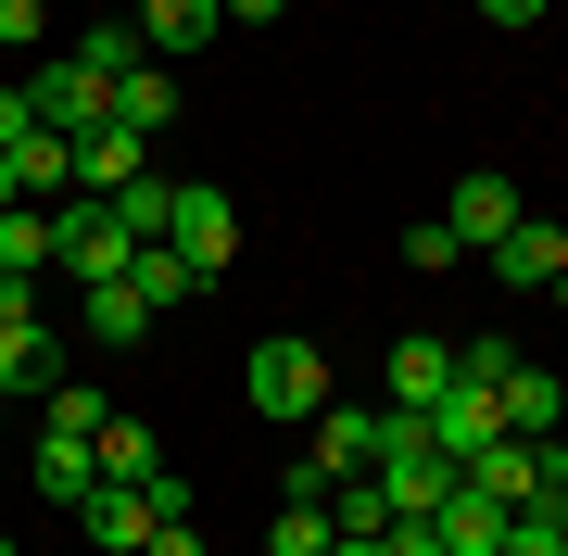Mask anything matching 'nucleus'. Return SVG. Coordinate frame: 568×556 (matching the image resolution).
I'll return each instance as SVG.
<instances>
[{"instance_id":"nucleus-1","label":"nucleus","mask_w":568,"mask_h":556,"mask_svg":"<svg viewBox=\"0 0 568 556\" xmlns=\"http://www.w3.org/2000/svg\"><path fill=\"white\" fill-rule=\"evenodd\" d=\"M241 405H253V417H278V431H304V417L328 405V354H316L304 330L253 342V367H241Z\"/></svg>"},{"instance_id":"nucleus-2","label":"nucleus","mask_w":568,"mask_h":556,"mask_svg":"<svg viewBox=\"0 0 568 556\" xmlns=\"http://www.w3.org/2000/svg\"><path fill=\"white\" fill-rule=\"evenodd\" d=\"M126 253H140V228H126L114 203H89V190H77V203H51V266L77 279V291L126 279Z\"/></svg>"},{"instance_id":"nucleus-3","label":"nucleus","mask_w":568,"mask_h":556,"mask_svg":"<svg viewBox=\"0 0 568 556\" xmlns=\"http://www.w3.org/2000/svg\"><path fill=\"white\" fill-rule=\"evenodd\" d=\"M164 241H178L190 253V279H227V266H241V203H227V190L215 178H178V203H164Z\"/></svg>"},{"instance_id":"nucleus-4","label":"nucleus","mask_w":568,"mask_h":556,"mask_svg":"<svg viewBox=\"0 0 568 556\" xmlns=\"http://www.w3.org/2000/svg\"><path fill=\"white\" fill-rule=\"evenodd\" d=\"M366 481H379V494H392V518H429V506L455 494V455L429 443V431H417L405 405H392V431H379V468H366Z\"/></svg>"},{"instance_id":"nucleus-5","label":"nucleus","mask_w":568,"mask_h":556,"mask_svg":"<svg viewBox=\"0 0 568 556\" xmlns=\"http://www.w3.org/2000/svg\"><path fill=\"white\" fill-rule=\"evenodd\" d=\"M26 102H39V127H51V140H89V127H102V114H114V89H102V77H89V63H77V51H51V63H39V77H26Z\"/></svg>"},{"instance_id":"nucleus-6","label":"nucleus","mask_w":568,"mask_h":556,"mask_svg":"<svg viewBox=\"0 0 568 556\" xmlns=\"http://www.w3.org/2000/svg\"><path fill=\"white\" fill-rule=\"evenodd\" d=\"M379 431H392V405H316V455H304L316 494H328V481H366V468H379Z\"/></svg>"},{"instance_id":"nucleus-7","label":"nucleus","mask_w":568,"mask_h":556,"mask_svg":"<svg viewBox=\"0 0 568 556\" xmlns=\"http://www.w3.org/2000/svg\"><path fill=\"white\" fill-rule=\"evenodd\" d=\"M77 532H89V556H140L164 518H152L140 481H89V494H77Z\"/></svg>"},{"instance_id":"nucleus-8","label":"nucleus","mask_w":568,"mask_h":556,"mask_svg":"<svg viewBox=\"0 0 568 556\" xmlns=\"http://www.w3.org/2000/svg\"><path fill=\"white\" fill-rule=\"evenodd\" d=\"M63 380V342L39 330V304H0V405L13 392H51Z\"/></svg>"},{"instance_id":"nucleus-9","label":"nucleus","mask_w":568,"mask_h":556,"mask_svg":"<svg viewBox=\"0 0 568 556\" xmlns=\"http://www.w3.org/2000/svg\"><path fill=\"white\" fill-rule=\"evenodd\" d=\"M63 152H77V190H89V203H114V190L126 178H152V140H140V127H89V140H63Z\"/></svg>"},{"instance_id":"nucleus-10","label":"nucleus","mask_w":568,"mask_h":556,"mask_svg":"<svg viewBox=\"0 0 568 556\" xmlns=\"http://www.w3.org/2000/svg\"><path fill=\"white\" fill-rule=\"evenodd\" d=\"M556 266H568V228L556 215H518L506 241H493V279L506 291H556Z\"/></svg>"},{"instance_id":"nucleus-11","label":"nucleus","mask_w":568,"mask_h":556,"mask_svg":"<svg viewBox=\"0 0 568 556\" xmlns=\"http://www.w3.org/2000/svg\"><path fill=\"white\" fill-rule=\"evenodd\" d=\"M417 431H429V443H443V455H455V468H467V455H480L493 431H506V405H493V392H480V380H455V392H443V405H429V417H417Z\"/></svg>"},{"instance_id":"nucleus-12","label":"nucleus","mask_w":568,"mask_h":556,"mask_svg":"<svg viewBox=\"0 0 568 556\" xmlns=\"http://www.w3.org/2000/svg\"><path fill=\"white\" fill-rule=\"evenodd\" d=\"M530 203H518V190L506 178H455V203H443V228H455V241L467 253H493V241H506V228H518Z\"/></svg>"},{"instance_id":"nucleus-13","label":"nucleus","mask_w":568,"mask_h":556,"mask_svg":"<svg viewBox=\"0 0 568 556\" xmlns=\"http://www.w3.org/2000/svg\"><path fill=\"white\" fill-rule=\"evenodd\" d=\"M506 518H518V506H493V494L455 481V494L429 506V532H443V556H506Z\"/></svg>"},{"instance_id":"nucleus-14","label":"nucleus","mask_w":568,"mask_h":556,"mask_svg":"<svg viewBox=\"0 0 568 556\" xmlns=\"http://www.w3.org/2000/svg\"><path fill=\"white\" fill-rule=\"evenodd\" d=\"M493 405H506V431H518V443H544L568 392H556V367H530V354H506V380H493Z\"/></svg>"},{"instance_id":"nucleus-15","label":"nucleus","mask_w":568,"mask_h":556,"mask_svg":"<svg viewBox=\"0 0 568 556\" xmlns=\"http://www.w3.org/2000/svg\"><path fill=\"white\" fill-rule=\"evenodd\" d=\"M26 481H39V494H51V506H77V494H89V481H102V455H89L77 431H39V443H26Z\"/></svg>"},{"instance_id":"nucleus-16","label":"nucleus","mask_w":568,"mask_h":556,"mask_svg":"<svg viewBox=\"0 0 568 556\" xmlns=\"http://www.w3.org/2000/svg\"><path fill=\"white\" fill-rule=\"evenodd\" d=\"M443 392H455V342H392V405L429 417Z\"/></svg>"},{"instance_id":"nucleus-17","label":"nucleus","mask_w":568,"mask_h":556,"mask_svg":"<svg viewBox=\"0 0 568 556\" xmlns=\"http://www.w3.org/2000/svg\"><path fill=\"white\" fill-rule=\"evenodd\" d=\"M126 291H140L152 316H164V304H203V279H190V253H178V241H140V253H126Z\"/></svg>"},{"instance_id":"nucleus-18","label":"nucleus","mask_w":568,"mask_h":556,"mask_svg":"<svg viewBox=\"0 0 568 556\" xmlns=\"http://www.w3.org/2000/svg\"><path fill=\"white\" fill-rule=\"evenodd\" d=\"M0 279H13V291L51 279V203H13V215H0Z\"/></svg>"},{"instance_id":"nucleus-19","label":"nucleus","mask_w":568,"mask_h":556,"mask_svg":"<svg viewBox=\"0 0 568 556\" xmlns=\"http://www.w3.org/2000/svg\"><path fill=\"white\" fill-rule=\"evenodd\" d=\"M455 481H467V494H493V506H530V443H518V431H493Z\"/></svg>"},{"instance_id":"nucleus-20","label":"nucleus","mask_w":568,"mask_h":556,"mask_svg":"<svg viewBox=\"0 0 568 556\" xmlns=\"http://www.w3.org/2000/svg\"><path fill=\"white\" fill-rule=\"evenodd\" d=\"M215 26H227L215 0H140V39H152V51H203Z\"/></svg>"},{"instance_id":"nucleus-21","label":"nucleus","mask_w":568,"mask_h":556,"mask_svg":"<svg viewBox=\"0 0 568 556\" xmlns=\"http://www.w3.org/2000/svg\"><path fill=\"white\" fill-rule=\"evenodd\" d=\"M89 455H102V481H164V443L140 431V417H102V443H89Z\"/></svg>"},{"instance_id":"nucleus-22","label":"nucleus","mask_w":568,"mask_h":556,"mask_svg":"<svg viewBox=\"0 0 568 556\" xmlns=\"http://www.w3.org/2000/svg\"><path fill=\"white\" fill-rule=\"evenodd\" d=\"M342 532H328V494H291L278 518H265V556H328Z\"/></svg>"},{"instance_id":"nucleus-23","label":"nucleus","mask_w":568,"mask_h":556,"mask_svg":"<svg viewBox=\"0 0 568 556\" xmlns=\"http://www.w3.org/2000/svg\"><path fill=\"white\" fill-rule=\"evenodd\" d=\"M102 417H114V405H102V380H51V392H39V431H77V443H102Z\"/></svg>"},{"instance_id":"nucleus-24","label":"nucleus","mask_w":568,"mask_h":556,"mask_svg":"<svg viewBox=\"0 0 568 556\" xmlns=\"http://www.w3.org/2000/svg\"><path fill=\"white\" fill-rule=\"evenodd\" d=\"M328 532H342V544H379L392 532V494H379V481H328Z\"/></svg>"},{"instance_id":"nucleus-25","label":"nucleus","mask_w":568,"mask_h":556,"mask_svg":"<svg viewBox=\"0 0 568 556\" xmlns=\"http://www.w3.org/2000/svg\"><path fill=\"white\" fill-rule=\"evenodd\" d=\"M140 330H152V304H140L126 279H102V291H89V342H102V354H126Z\"/></svg>"},{"instance_id":"nucleus-26","label":"nucleus","mask_w":568,"mask_h":556,"mask_svg":"<svg viewBox=\"0 0 568 556\" xmlns=\"http://www.w3.org/2000/svg\"><path fill=\"white\" fill-rule=\"evenodd\" d=\"M114 127H140V140H164V127H178V77H152V63H140V77L114 89Z\"/></svg>"},{"instance_id":"nucleus-27","label":"nucleus","mask_w":568,"mask_h":556,"mask_svg":"<svg viewBox=\"0 0 568 556\" xmlns=\"http://www.w3.org/2000/svg\"><path fill=\"white\" fill-rule=\"evenodd\" d=\"M506 556H568V506H518L506 518Z\"/></svg>"},{"instance_id":"nucleus-28","label":"nucleus","mask_w":568,"mask_h":556,"mask_svg":"<svg viewBox=\"0 0 568 556\" xmlns=\"http://www.w3.org/2000/svg\"><path fill=\"white\" fill-rule=\"evenodd\" d=\"M164 203H178V178H126V190H114V215L140 228V241H164Z\"/></svg>"},{"instance_id":"nucleus-29","label":"nucleus","mask_w":568,"mask_h":556,"mask_svg":"<svg viewBox=\"0 0 568 556\" xmlns=\"http://www.w3.org/2000/svg\"><path fill=\"white\" fill-rule=\"evenodd\" d=\"M405 266H429V279H443V266H467V241H455L443 215H417V228H405Z\"/></svg>"},{"instance_id":"nucleus-30","label":"nucleus","mask_w":568,"mask_h":556,"mask_svg":"<svg viewBox=\"0 0 568 556\" xmlns=\"http://www.w3.org/2000/svg\"><path fill=\"white\" fill-rule=\"evenodd\" d=\"M39 26H51V0H0V51H39Z\"/></svg>"},{"instance_id":"nucleus-31","label":"nucleus","mask_w":568,"mask_h":556,"mask_svg":"<svg viewBox=\"0 0 568 556\" xmlns=\"http://www.w3.org/2000/svg\"><path fill=\"white\" fill-rule=\"evenodd\" d=\"M13 140H39V102H26V77L0 89V152H13Z\"/></svg>"},{"instance_id":"nucleus-32","label":"nucleus","mask_w":568,"mask_h":556,"mask_svg":"<svg viewBox=\"0 0 568 556\" xmlns=\"http://www.w3.org/2000/svg\"><path fill=\"white\" fill-rule=\"evenodd\" d=\"M379 556H443V532H429V518H392V532H379Z\"/></svg>"},{"instance_id":"nucleus-33","label":"nucleus","mask_w":568,"mask_h":556,"mask_svg":"<svg viewBox=\"0 0 568 556\" xmlns=\"http://www.w3.org/2000/svg\"><path fill=\"white\" fill-rule=\"evenodd\" d=\"M480 26H544V0H467Z\"/></svg>"},{"instance_id":"nucleus-34","label":"nucleus","mask_w":568,"mask_h":556,"mask_svg":"<svg viewBox=\"0 0 568 556\" xmlns=\"http://www.w3.org/2000/svg\"><path fill=\"white\" fill-rule=\"evenodd\" d=\"M140 556H203V532H190V518H164V532H152Z\"/></svg>"},{"instance_id":"nucleus-35","label":"nucleus","mask_w":568,"mask_h":556,"mask_svg":"<svg viewBox=\"0 0 568 556\" xmlns=\"http://www.w3.org/2000/svg\"><path fill=\"white\" fill-rule=\"evenodd\" d=\"M215 13H227V26H278L291 0H215Z\"/></svg>"},{"instance_id":"nucleus-36","label":"nucleus","mask_w":568,"mask_h":556,"mask_svg":"<svg viewBox=\"0 0 568 556\" xmlns=\"http://www.w3.org/2000/svg\"><path fill=\"white\" fill-rule=\"evenodd\" d=\"M13 203H26V190H13V152H0V215H13Z\"/></svg>"},{"instance_id":"nucleus-37","label":"nucleus","mask_w":568,"mask_h":556,"mask_svg":"<svg viewBox=\"0 0 568 556\" xmlns=\"http://www.w3.org/2000/svg\"><path fill=\"white\" fill-rule=\"evenodd\" d=\"M0 304H39V291H13V279H0Z\"/></svg>"},{"instance_id":"nucleus-38","label":"nucleus","mask_w":568,"mask_h":556,"mask_svg":"<svg viewBox=\"0 0 568 556\" xmlns=\"http://www.w3.org/2000/svg\"><path fill=\"white\" fill-rule=\"evenodd\" d=\"M556 304H568V266H556Z\"/></svg>"},{"instance_id":"nucleus-39","label":"nucleus","mask_w":568,"mask_h":556,"mask_svg":"<svg viewBox=\"0 0 568 556\" xmlns=\"http://www.w3.org/2000/svg\"><path fill=\"white\" fill-rule=\"evenodd\" d=\"M0 556H13V544H0Z\"/></svg>"}]
</instances>
